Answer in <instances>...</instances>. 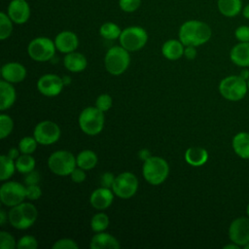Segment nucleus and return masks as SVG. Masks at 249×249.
<instances>
[{"instance_id":"obj_1","label":"nucleus","mask_w":249,"mask_h":249,"mask_svg":"<svg viewBox=\"0 0 249 249\" xmlns=\"http://www.w3.org/2000/svg\"><path fill=\"white\" fill-rule=\"evenodd\" d=\"M210 26L200 20H188L179 29V40L184 46L197 47L206 43L211 37Z\"/></svg>"},{"instance_id":"obj_2","label":"nucleus","mask_w":249,"mask_h":249,"mask_svg":"<svg viewBox=\"0 0 249 249\" xmlns=\"http://www.w3.org/2000/svg\"><path fill=\"white\" fill-rule=\"evenodd\" d=\"M38 216L35 205L30 202H21L13 206L8 214L10 224L18 230H26L31 227Z\"/></svg>"},{"instance_id":"obj_3","label":"nucleus","mask_w":249,"mask_h":249,"mask_svg":"<svg viewBox=\"0 0 249 249\" xmlns=\"http://www.w3.org/2000/svg\"><path fill=\"white\" fill-rule=\"evenodd\" d=\"M143 176L151 185L161 184L168 176L169 166L165 160L160 157L151 156L143 163Z\"/></svg>"},{"instance_id":"obj_4","label":"nucleus","mask_w":249,"mask_h":249,"mask_svg":"<svg viewBox=\"0 0 249 249\" xmlns=\"http://www.w3.org/2000/svg\"><path fill=\"white\" fill-rule=\"evenodd\" d=\"M79 125L88 135H96L104 126V112L96 106L85 108L79 116Z\"/></svg>"},{"instance_id":"obj_5","label":"nucleus","mask_w":249,"mask_h":249,"mask_svg":"<svg viewBox=\"0 0 249 249\" xmlns=\"http://www.w3.org/2000/svg\"><path fill=\"white\" fill-rule=\"evenodd\" d=\"M130 56L128 51L122 46H115L110 48L105 55L104 63L106 70L112 75H121L128 67Z\"/></svg>"},{"instance_id":"obj_6","label":"nucleus","mask_w":249,"mask_h":249,"mask_svg":"<svg viewBox=\"0 0 249 249\" xmlns=\"http://www.w3.org/2000/svg\"><path fill=\"white\" fill-rule=\"evenodd\" d=\"M248 89L247 82L239 75H231L224 78L219 85L221 95L230 101H238L242 99Z\"/></svg>"},{"instance_id":"obj_7","label":"nucleus","mask_w":249,"mask_h":249,"mask_svg":"<svg viewBox=\"0 0 249 249\" xmlns=\"http://www.w3.org/2000/svg\"><path fill=\"white\" fill-rule=\"evenodd\" d=\"M50 170L59 176L70 175L77 166L75 156L68 151H55L48 159Z\"/></svg>"},{"instance_id":"obj_8","label":"nucleus","mask_w":249,"mask_h":249,"mask_svg":"<svg viewBox=\"0 0 249 249\" xmlns=\"http://www.w3.org/2000/svg\"><path fill=\"white\" fill-rule=\"evenodd\" d=\"M119 39L123 48L128 52H135L146 45L148 34L146 30L140 26H129L122 31Z\"/></svg>"},{"instance_id":"obj_9","label":"nucleus","mask_w":249,"mask_h":249,"mask_svg":"<svg viewBox=\"0 0 249 249\" xmlns=\"http://www.w3.org/2000/svg\"><path fill=\"white\" fill-rule=\"evenodd\" d=\"M55 49L54 42L50 38L37 37L28 44L27 53L33 60L44 62L53 57Z\"/></svg>"},{"instance_id":"obj_10","label":"nucleus","mask_w":249,"mask_h":249,"mask_svg":"<svg viewBox=\"0 0 249 249\" xmlns=\"http://www.w3.org/2000/svg\"><path fill=\"white\" fill-rule=\"evenodd\" d=\"M26 197V187L16 181H8L0 188V199L6 206H16Z\"/></svg>"},{"instance_id":"obj_11","label":"nucleus","mask_w":249,"mask_h":249,"mask_svg":"<svg viewBox=\"0 0 249 249\" xmlns=\"http://www.w3.org/2000/svg\"><path fill=\"white\" fill-rule=\"evenodd\" d=\"M138 188L137 177L128 171L120 173L116 178L112 187L114 194L121 198H129L133 196Z\"/></svg>"},{"instance_id":"obj_12","label":"nucleus","mask_w":249,"mask_h":249,"mask_svg":"<svg viewBox=\"0 0 249 249\" xmlns=\"http://www.w3.org/2000/svg\"><path fill=\"white\" fill-rule=\"evenodd\" d=\"M33 136L39 144L51 145L59 139L60 128L52 121H43L36 124Z\"/></svg>"},{"instance_id":"obj_13","label":"nucleus","mask_w":249,"mask_h":249,"mask_svg":"<svg viewBox=\"0 0 249 249\" xmlns=\"http://www.w3.org/2000/svg\"><path fill=\"white\" fill-rule=\"evenodd\" d=\"M229 237L231 242L244 246L249 242V218L239 217L234 219L229 228Z\"/></svg>"},{"instance_id":"obj_14","label":"nucleus","mask_w":249,"mask_h":249,"mask_svg":"<svg viewBox=\"0 0 249 249\" xmlns=\"http://www.w3.org/2000/svg\"><path fill=\"white\" fill-rule=\"evenodd\" d=\"M64 83L62 78L55 74H45L37 82L38 90L45 96H56L62 89Z\"/></svg>"},{"instance_id":"obj_15","label":"nucleus","mask_w":249,"mask_h":249,"mask_svg":"<svg viewBox=\"0 0 249 249\" xmlns=\"http://www.w3.org/2000/svg\"><path fill=\"white\" fill-rule=\"evenodd\" d=\"M8 16L15 23L26 22L30 17V7L26 0H12L8 6Z\"/></svg>"},{"instance_id":"obj_16","label":"nucleus","mask_w":249,"mask_h":249,"mask_svg":"<svg viewBox=\"0 0 249 249\" xmlns=\"http://www.w3.org/2000/svg\"><path fill=\"white\" fill-rule=\"evenodd\" d=\"M114 199V192L109 188L101 187L94 190L89 197L90 205L98 210H103L108 208Z\"/></svg>"},{"instance_id":"obj_17","label":"nucleus","mask_w":249,"mask_h":249,"mask_svg":"<svg viewBox=\"0 0 249 249\" xmlns=\"http://www.w3.org/2000/svg\"><path fill=\"white\" fill-rule=\"evenodd\" d=\"M55 48L63 53L74 52L79 45L77 35L72 31H62L58 33L54 39Z\"/></svg>"},{"instance_id":"obj_18","label":"nucleus","mask_w":249,"mask_h":249,"mask_svg":"<svg viewBox=\"0 0 249 249\" xmlns=\"http://www.w3.org/2000/svg\"><path fill=\"white\" fill-rule=\"evenodd\" d=\"M1 75L3 80L9 83H19L26 76L25 67L18 62H8L2 66Z\"/></svg>"},{"instance_id":"obj_19","label":"nucleus","mask_w":249,"mask_h":249,"mask_svg":"<svg viewBox=\"0 0 249 249\" xmlns=\"http://www.w3.org/2000/svg\"><path fill=\"white\" fill-rule=\"evenodd\" d=\"M231 61L240 67H249V42H240L230 53Z\"/></svg>"},{"instance_id":"obj_20","label":"nucleus","mask_w":249,"mask_h":249,"mask_svg":"<svg viewBox=\"0 0 249 249\" xmlns=\"http://www.w3.org/2000/svg\"><path fill=\"white\" fill-rule=\"evenodd\" d=\"M89 247L91 249H119L121 247L118 239L107 232H97L91 237Z\"/></svg>"},{"instance_id":"obj_21","label":"nucleus","mask_w":249,"mask_h":249,"mask_svg":"<svg viewBox=\"0 0 249 249\" xmlns=\"http://www.w3.org/2000/svg\"><path fill=\"white\" fill-rule=\"evenodd\" d=\"M16 101V89L11 83L2 80L0 82V110L9 109Z\"/></svg>"},{"instance_id":"obj_22","label":"nucleus","mask_w":249,"mask_h":249,"mask_svg":"<svg viewBox=\"0 0 249 249\" xmlns=\"http://www.w3.org/2000/svg\"><path fill=\"white\" fill-rule=\"evenodd\" d=\"M64 66L66 69H68L70 72H82L87 67V58L84 54L81 53L72 52L69 53H66L63 59Z\"/></svg>"},{"instance_id":"obj_23","label":"nucleus","mask_w":249,"mask_h":249,"mask_svg":"<svg viewBox=\"0 0 249 249\" xmlns=\"http://www.w3.org/2000/svg\"><path fill=\"white\" fill-rule=\"evenodd\" d=\"M232 149L241 159L249 160V133L238 132L232 138Z\"/></svg>"},{"instance_id":"obj_24","label":"nucleus","mask_w":249,"mask_h":249,"mask_svg":"<svg viewBox=\"0 0 249 249\" xmlns=\"http://www.w3.org/2000/svg\"><path fill=\"white\" fill-rule=\"evenodd\" d=\"M208 160V153L201 147H191L185 152V160L192 166H201Z\"/></svg>"},{"instance_id":"obj_25","label":"nucleus","mask_w":249,"mask_h":249,"mask_svg":"<svg viewBox=\"0 0 249 249\" xmlns=\"http://www.w3.org/2000/svg\"><path fill=\"white\" fill-rule=\"evenodd\" d=\"M184 45L179 40H168L161 47L163 56L169 60H176L184 54Z\"/></svg>"},{"instance_id":"obj_26","label":"nucleus","mask_w":249,"mask_h":249,"mask_svg":"<svg viewBox=\"0 0 249 249\" xmlns=\"http://www.w3.org/2000/svg\"><path fill=\"white\" fill-rule=\"evenodd\" d=\"M241 8V0H218V9L225 17H235L240 13Z\"/></svg>"},{"instance_id":"obj_27","label":"nucleus","mask_w":249,"mask_h":249,"mask_svg":"<svg viewBox=\"0 0 249 249\" xmlns=\"http://www.w3.org/2000/svg\"><path fill=\"white\" fill-rule=\"evenodd\" d=\"M76 163L78 167L85 170H89L96 165L97 156L93 151L84 150L76 157Z\"/></svg>"},{"instance_id":"obj_28","label":"nucleus","mask_w":249,"mask_h":249,"mask_svg":"<svg viewBox=\"0 0 249 249\" xmlns=\"http://www.w3.org/2000/svg\"><path fill=\"white\" fill-rule=\"evenodd\" d=\"M16 168L18 172L27 174L28 172L34 170L35 160L30 154H21L16 160Z\"/></svg>"},{"instance_id":"obj_29","label":"nucleus","mask_w":249,"mask_h":249,"mask_svg":"<svg viewBox=\"0 0 249 249\" xmlns=\"http://www.w3.org/2000/svg\"><path fill=\"white\" fill-rule=\"evenodd\" d=\"M1 164H0V180L5 181L8 180L15 172L16 163L13 159H11L8 155H2L0 157Z\"/></svg>"},{"instance_id":"obj_30","label":"nucleus","mask_w":249,"mask_h":249,"mask_svg":"<svg viewBox=\"0 0 249 249\" xmlns=\"http://www.w3.org/2000/svg\"><path fill=\"white\" fill-rule=\"evenodd\" d=\"M100 35L107 40H115L120 38L122 30L114 22H105L99 28Z\"/></svg>"},{"instance_id":"obj_31","label":"nucleus","mask_w":249,"mask_h":249,"mask_svg":"<svg viewBox=\"0 0 249 249\" xmlns=\"http://www.w3.org/2000/svg\"><path fill=\"white\" fill-rule=\"evenodd\" d=\"M109 226V217L107 214L99 212L93 215L90 220V228L95 232L103 231Z\"/></svg>"},{"instance_id":"obj_32","label":"nucleus","mask_w":249,"mask_h":249,"mask_svg":"<svg viewBox=\"0 0 249 249\" xmlns=\"http://www.w3.org/2000/svg\"><path fill=\"white\" fill-rule=\"evenodd\" d=\"M13 20L10 18L8 14L4 12L0 13V39H7L13 31Z\"/></svg>"},{"instance_id":"obj_33","label":"nucleus","mask_w":249,"mask_h":249,"mask_svg":"<svg viewBox=\"0 0 249 249\" xmlns=\"http://www.w3.org/2000/svg\"><path fill=\"white\" fill-rule=\"evenodd\" d=\"M37 140L31 136H25L20 139L18 143V149L21 154H32L37 148Z\"/></svg>"},{"instance_id":"obj_34","label":"nucleus","mask_w":249,"mask_h":249,"mask_svg":"<svg viewBox=\"0 0 249 249\" xmlns=\"http://www.w3.org/2000/svg\"><path fill=\"white\" fill-rule=\"evenodd\" d=\"M14 123L10 116L1 114L0 115V138L4 139L7 137L13 130Z\"/></svg>"},{"instance_id":"obj_35","label":"nucleus","mask_w":249,"mask_h":249,"mask_svg":"<svg viewBox=\"0 0 249 249\" xmlns=\"http://www.w3.org/2000/svg\"><path fill=\"white\" fill-rule=\"evenodd\" d=\"M17 247L18 249H36L38 247V242L34 236L24 235L19 238Z\"/></svg>"},{"instance_id":"obj_36","label":"nucleus","mask_w":249,"mask_h":249,"mask_svg":"<svg viewBox=\"0 0 249 249\" xmlns=\"http://www.w3.org/2000/svg\"><path fill=\"white\" fill-rule=\"evenodd\" d=\"M17 246L16 240L14 236L7 232L2 231L0 232V248L1 249H14Z\"/></svg>"},{"instance_id":"obj_37","label":"nucleus","mask_w":249,"mask_h":249,"mask_svg":"<svg viewBox=\"0 0 249 249\" xmlns=\"http://www.w3.org/2000/svg\"><path fill=\"white\" fill-rule=\"evenodd\" d=\"M95 106L102 112L108 111L112 106V97L108 93L100 94L95 101Z\"/></svg>"},{"instance_id":"obj_38","label":"nucleus","mask_w":249,"mask_h":249,"mask_svg":"<svg viewBox=\"0 0 249 249\" xmlns=\"http://www.w3.org/2000/svg\"><path fill=\"white\" fill-rule=\"evenodd\" d=\"M141 4V0H119L120 8L126 13H132L136 11Z\"/></svg>"},{"instance_id":"obj_39","label":"nucleus","mask_w":249,"mask_h":249,"mask_svg":"<svg viewBox=\"0 0 249 249\" xmlns=\"http://www.w3.org/2000/svg\"><path fill=\"white\" fill-rule=\"evenodd\" d=\"M53 249H77L79 248V246L73 239L61 238L53 243Z\"/></svg>"},{"instance_id":"obj_40","label":"nucleus","mask_w":249,"mask_h":249,"mask_svg":"<svg viewBox=\"0 0 249 249\" xmlns=\"http://www.w3.org/2000/svg\"><path fill=\"white\" fill-rule=\"evenodd\" d=\"M41 195H42V191L38 186V184L26 186V198L30 200H36L41 196Z\"/></svg>"},{"instance_id":"obj_41","label":"nucleus","mask_w":249,"mask_h":249,"mask_svg":"<svg viewBox=\"0 0 249 249\" xmlns=\"http://www.w3.org/2000/svg\"><path fill=\"white\" fill-rule=\"evenodd\" d=\"M234 35L239 42H249V26L241 25L237 27L234 31Z\"/></svg>"},{"instance_id":"obj_42","label":"nucleus","mask_w":249,"mask_h":249,"mask_svg":"<svg viewBox=\"0 0 249 249\" xmlns=\"http://www.w3.org/2000/svg\"><path fill=\"white\" fill-rule=\"evenodd\" d=\"M85 171H86L85 169L76 166L74 168V170L70 174V177H71L72 181L75 182V183H82V182H84L85 179H86V172Z\"/></svg>"},{"instance_id":"obj_43","label":"nucleus","mask_w":249,"mask_h":249,"mask_svg":"<svg viewBox=\"0 0 249 249\" xmlns=\"http://www.w3.org/2000/svg\"><path fill=\"white\" fill-rule=\"evenodd\" d=\"M115 176L113 173L111 172H105L102 174L101 178H100V183L102 185V187H105V188H112L113 187V184L115 182Z\"/></svg>"},{"instance_id":"obj_44","label":"nucleus","mask_w":249,"mask_h":249,"mask_svg":"<svg viewBox=\"0 0 249 249\" xmlns=\"http://www.w3.org/2000/svg\"><path fill=\"white\" fill-rule=\"evenodd\" d=\"M40 181V174L35 171V170H32L30 172H28L25 176V179H24V182L27 185H35V184H38Z\"/></svg>"},{"instance_id":"obj_45","label":"nucleus","mask_w":249,"mask_h":249,"mask_svg":"<svg viewBox=\"0 0 249 249\" xmlns=\"http://www.w3.org/2000/svg\"><path fill=\"white\" fill-rule=\"evenodd\" d=\"M184 55L188 59H194L196 56V50L194 46H186L184 49Z\"/></svg>"},{"instance_id":"obj_46","label":"nucleus","mask_w":249,"mask_h":249,"mask_svg":"<svg viewBox=\"0 0 249 249\" xmlns=\"http://www.w3.org/2000/svg\"><path fill=\"white\" fill-rule=\"evenodd\" d=\"M19 153H20L19 149L18 150L17 148H11L9 150V152H8V156L15 160H17L19 157Z\"/></svg>"},{"instance_id":"obj_47","label":"nucleus","mask_w":249,"mask_h":249,"mask_svg":"<svg viewBox=\"0 0 249 249\" xmlns=\"http://www.w3.org/2000/svg\"><path fill=\"white\" fill-rule=\"evenodd\" d=\"M150 157H151L150 152H149L147 149H142V150L139 152V158L142 159L144 161H145L148 158H150Z\"/></svg>"},{"instance_id":"obj_48","label":"nucleus","mask_w":249,"mask_h":249,"mask_svg":"<svg viewBox=\"0 0 249 249\" xmlns=\"http://www.w3.org/2000/svg\"><path fill=\"white\" fill-rule=\"evenodd\" d=\"M6 220H7L6 213H5L4 209H1V210H0V225H1V226H4Z\"/></svg>"},{"instance_id":"obj_49","label":"nucleus","mask_w":249,"mask_h":249,"mask_svg":"<svg viewBox=\"0 0 249 249\" xmlns=\"http://www.w3.org/2000/svg\"><path fill=\"white\" fill-rule=\"evenodd\" d=\"M239 76H240L242 79H244L245 81L249 80V70H247V69H243V70H241V72H240Z\"/></svg>"},{"instance_id":"obj_50","label":"nucleus","mask_w":249,"mask_h":249,"mask_svg":"<svg viewBox=\"0 0 249 249\" xmlns=\"http://www.w3.org/2000/svg\"><path fill=\"white\" fill-rule=\"evenodd\" d=\"M242 15H243L244 18H249V4L246 5V6L243 8V10H242Z\"/></svg>"},{"instance_id":"obj_51","label":"nucleus","mask_w":249,"mask_h":249,"mask_svg":"<svg viewBox=\"0 0 249 249\" xmlns=\"http://www.w3.org/2000/svg\"><path fill=\"white\" fill-rule=\"evenodd\" d=\"M239 245H237L236 243L232 242V244H227L224 246V249H238Z\"/></svg>"},{"instance_id":"obj_52","label":"nucleus","mask_w":249,"mask_h":249,"mask_svg":"<svg viewBox=\"0 0 249 249\" xmlns=\"http://www.w3.org/2000/svg\"><path fill=\"white\" fill-rule=\"evenodd\" d=\"M62 80H63L64 86H65V85H67V84H69V83L71 82V80L69 79V77H68V76H65V77H63V78H62Z\"/></svg>"},{"instance_id":"obj_53","label":"nucleus","mask_w":249,"mask_h":249,"mask_svg":"<svg viewBox=\"0 0 249 249\" xmlns=\"http://www.w3.org/2000/svg\"><path fill=\"white\" fill-rule=\"evenodd\" d=\"M243 247H244V249H249V242L247 244H245Z\"/></svg>"},{"instance_id":"obj_54","label":"nucleus","mask_w":249,"mask_h":249,"mask_svg":"<svg viewBox=\"0 0 249 249\" xmlns=\"http://www.w3.org/2000/svg\"><path fill=\"white\" fill-rule=\"evenodd\" d=\"M247 215H248V217H249V204L247 205Z\"/></svg>"},{"instance_id":"obj_55","label":"nucleus","mask_w":249,"mask_h":249,"mask_svg":"<svg viewBox=\"0 0 249 249\" xmlns=\"http://www.w3.org/2000/svg\"><path fill=\"white\" fill-rule=\"evenodd\" d=\"M247 85H248V89H249V80H248V82H247Z\"/></svg>"}]
</instances>
